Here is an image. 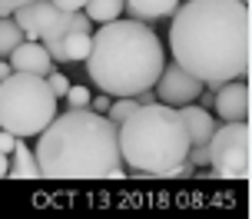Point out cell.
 Segmentation results:
<instances>
[{"instance_id":"obj_1","label":"cell","mask_w":252,"mask_h":219,"mask_svg":"<svg viewBox=\"0 0 252 219\" xmlns=\"http://www.w3.org/2000/svg\"><path fill=\"white\" fill-rule=\"evenodd\" d=\"M249 3L242 0H186L173 10L169 50L209 90L249 77Z\"/></svg>"},{"instance_id":"obj_2","label":"cell","mask_w":252,"mask_h":219,"mask_svg":"<svg viewBox=\"0 0 252 219\" xmlns=\"http://www.w3.org/2000/svg\"><path fill=\"white\" fill-rule=\"evenodd\" d=\"M40 176L47 180H103L123 176L116 123L90 106H70L37 133Z\"/></svg>"},{"instance_id":"obj_3","label":"cell","mask_w":252,"mask_h":219,"mask_svg":"<svg viewBox=\"0 0 252 219\" xmlns=\"http://www.w3.org/2000/svg\"><path fill=\"white\" fill-rule=\"evenodd\" d=\"M87 77L110 96H136L150 90L166 66L159 37L143 20H110L96 30L87 53Z\"/></svg>"},{"instance_id":"obj_4","label":"cell","mask_w":252,"mask_h":219,"mask_svg":"<svg viewBox=\"0 0 252 219\" xmlns=\"http://www.w3.org/2000/svg\"><path fill=\"white\" fill-rule=\"evenodd\" d=\"M120 156L126 166L146 176H169V169L189 153V133L176 106L143 103L116 126Z\"/></svg>"},{"instance_id":"obj_5","label":"cell","mask_w":252,"mask_h":219,"mask_svg":"<svg viewBox=\"0 0 252 219\" xmlns=\"http://www.w3.org/2000/svg\"><path fill=\"white\" fill-rule=\"evenodd\" d=\"M57 116V96L47 87V77L10 70L0 80V129L13 136H37Z\"/></svg>"},{"instance_id":"obj_6","label":"cell","mask_w":252,"mask_h":219,"mask_svg":"<svg viewBox=\"0 0 252 219\" xmlns=\"http://www.w3.org/2000/svg\"><path fill=\"white\" fill-rule=\"evenodd\" d=\"M209 169L222 180H246L252 169L249 153V123L229 120L226 126H216L209 140Z\"/></svg>"},{"instance_id":"obj_7","label":"cell","mask_w":252,"mask_h":219,"mask_svg":"<svg viewBox=\"0 0 252 219\" xmlns=\"http://www.w3.org/2000/svg\"><path fill=\"white\" fill-rule=\"evenodd\" d=\"M156 100L166 106H186V103H196L202 93V80L192 77L189 70H183L179 63L173 66H163V73L156 77Z\"/></svg>"},{"instance_id":"obj_8","label":"cell","mask_w":252,"mask_h":219,"mask_svg":"<svg viewBox=\"0 0 252 219\" xmlns=\"http://www.w3.org/2000/svg\"><path fill=\"white\" fill-rule=\"evenodd\" d=\"M213 106L219 120H249V83L246 80H226L213 90Z\"/></svg>"},{"instance_id":"obj_9","label":"cell","mask_w":252,"mask_h":219,"mask_svg":"<svg viewBox=\"0 0 252 219\" xmlns=\"http://www.w3.org/2000/svg\"><path fill=\"white\" fill-rule=\"evenodd\" d=\"M57 17H60V10L53 7L50 0H27V3H20L13 10V20L24 30V40H40L43 30H50Z\"/></svg>"},{"instance_id":"obj_10","label":"cell","mask_w":252,"mask_h":219,"mask_svg":"<svg viewBox=\"0 0 252 219\" xmlns=\"http://www.w3.org/2000/svg\"><path fill=\"white\" fill-rule=\"evenodd\" d=\"M10 60L7 63L13 70H24V73H37V77H47L53 70V57L47 53V47L40 43V40H20L10 53H7Z\"/></svg>"},{"instance_id":"obj_11","label":"cell","mask_w":252,"mask_h":219,"mask_svg":"<svg viewBox=\"0 0 252 219\" xmlns=\"http://www.w3.org/2000/svg\"><path fill=\"white\" fill-rule=\"evenodd\" d=\"M179 116H183V126L189 133V146H209L216 133V120L209 116L206 106H196V103H186V106H176Z\"/></svg>"},{"instance_id":"obj_12","label":"cell","mask_w":252,"mask_h":219,"mask_svg":"<svg viewBox=\"0 0 252 219\" xmlns=\"http://www.w3.org/2000/svg\"><path fill=\"white\" fill-rule=\"evenodd\" d=\"M126 10L133 13V20H143V24H150V20H163V17H173L183 0H123Z\"/></svg>"},{"instance_id":"obj_13","label":"cell","mask_w":252,"mask_h":219,"mask_svg":"<svg viewBox=\"0 0 252 219\" xmlns=\"http://www.w3.org/2000/svg\"><path fill=\"white\" fill-rule=\"evenodd\" d=\"M7 176H13V180H33V176H40V166H37L33 150H27L24 143H17V146H13V153H10Z\"/></svg>"},{"instance_id":"obj_14","label":"cell","mask_w":252,"mask_h":219,"mask_svg":"<svg viewBox=\"0 0 252 219\" xmlns=\"http://www.w3.org/2000/svg\"><path fill=\"white\" fill-rule=\"evenodd\" d=\"M83 13H87L93 24H110L123 13V0H87L83 3Z\"/></svg>"},{"instance_id":"obj_15","label":"cell","mask_w":252,"mask_h":219,"mask_svg":"<svg viewBox=\"0 0 252 219\" xmlns=\"http://www.w3.org/2000/svg\"><path fill=\"white\" fill-rule=\"evenodd\" d=\"M90 40H93V33H87V30H70L63 37V57H66V63L70 60H87Z\"/></svg>"},{"instance_id":"obj_16","label":"cell","mask_w":252,"mask_h":219,"mask_svg":"<svg viewBox=\"0 0 252 219\" xmlns=\"http://www.w3.org/2000/svg\"><path fill=\"white\" fill-rule=\"evenodd\" d=\"M20 40H24V30L17 27V20L7 17V13H0V57H7Z\"/></svg>"},{"instance_id":"obj_17","label":"cell","mask_w":252,"mask_h":219,"mask_svg":"<svg viewBox=\"0 0 252 219\" xmlns=\"http://www.w3.org/2000/svg\"><path fill=\"white\" fill-rule=\"evenodd\" d=\"M136 96H116V100H110V110H106V120H113L116 126H120V123H123L126 116L133 113V110H136Z\"/></svg>"},{"instance_id":"obj_18","label":"cell","mask_w":252,"mask_h":219,"mask_svg":"<svg viewBox=\"0 0 252 219\" xmlns=\"http://www.w3.org/2000/svg\"><path fill=\"white\" fill-rule=\"evenodd\" d=\"M47 87L53 90V96H66V90H70V80L63 77V73H47Z\"/></svg>"},{"instance_id":"obj_19","label":"cell","mask_w":252,"mask_h":219,"mask_svg":"<svg viewBox=\"0 0 252 219\" xmlns=\"http://www.w3.org/2000/svg\"><path fill=\"white\" fill-rule=\"evenodd\" d=\"M90 96H93V93H90L87 87H70V90H66V103L70 106H90Z\"/></svg>"},{"instance_id":"obj_20","label":"cell","mask_w":252,"mask_h":219,"mask_svg":"<svg viewBox=\"0 0 252 219\" xmlns=\"http://www.w3.org/2000/svg\"><path fill=\"white\" fill-rule=\"evenodd\" d=\"M110 100H113V96L100 90L96 96H90V110H96V113H106V110H110Z\"/></svg>"},{"instance_id":"obj_21","label":"cell","mask_w":252,"mask_h":219,"mask_svg":"<svg viewBox=\"0 0 252 219\" xmlns=\"http://www.w3.org/2000/svg\"><path fill=\"white\" fill-rule=\"evenodd\" d=\"M20 143V136H13V133H7V129H0V153H13V146Z\"/></svg>"},{"instance_id":"obj_22","label":"cell","mask_w":252,"mask_h":219,"mask_svg":"<svg viewBox=\"0 0 252 219\" xmlns=\"http://www.w3.org/2000/svg\"><path fill=\"white\" fill-rule=\"evenodd\" d=\"M57 10H63V13H73V10H83V3L87 0H50Z\"/></svg>"},{"instance_id":"obj_23","label":"cell","mask_w":252,"mask_h":219,"mask_svg":"<svg viewBox=\"0 0 252 219\" xmlns=\"http://www.w3.org/2000/svg\"><path fill=\"white\" fill-rule=\"evenodd\" d=\"M20 3H27V0H0V13H13Z\"/></svg>"},{"instance_id":"obj_24","label":"cell","mask_w":252,"mask_h":219,"mask_svg":"<svg viewBox=\"0 0 252 219\" xmlns=\"http://www.w3.org/2000/svg\"><path fill=\"white\" fill-rule=\"evenodd\" d=\"M7 166H10V156L0 153V176H7Z\"/></svg>"},{"instance_id":"obj_25","label":"cell","mask_w":252,"mask_h":219,"mask_svg":"<svg viewBox=\"0 0 252 219\" xmlns=\"http://www.w3.org/2000/svg\"><path fill=\"white\" fill-rule=\"evenodd\" d=\"M10 70H13V66L7 63V60H0V80H3V77H10Z\"/></svg>"},{"instance_id":"obj_26","label":"cell","mask_w":252,"mask_h":219,"mask_svg":"<svg viewBox=\"0 0 252 219\" xmlns=\"http://www.w3.org/2000/svg\"><path fill=\"white\" fill-rule=\"evenodd\" d=\"M242 3H249V0H242Z\"/></svg>"}]
</instances>
